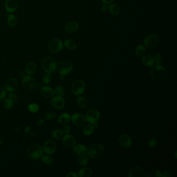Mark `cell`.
Wrapping results in <instances>:
<instances>
[{
    "label": "cell",
    "instance_id": "1",
    "mask_svg": "<svg viewBox=\"0 0 177 177\" xmlns=\"http://www.w3.org/2000/svg\"><path fill=\"white\" fill-rule=\"evenodd\" d=\"M152 67L150 70L152 79L157 82L163 81L166 76V71L165 68L160 65V64H157Z\"/></svg>",
    "mask_w": 177,
    "mask_h": 177
},
{
    "label": "cell",
    "instance_id": "2",
    "mask_svg": "<svg viewBox=\"0 0 177 177\" xmlns=\"http://www.w3.org/2000/svg\"><path fill=\"white\" fill-rule=\"evenodd\" d=\"M88 154L94 159H99L104 156L105 149L99 143H95L90 145L88 149Z\"/></svg>",
    "mask_w": 177,
    "mask_h": 177
},
{
    "label": "cell",
    "instance_id": "3",
    "mask_svg": "<svg viewBox=\"0 0 177 177\" xmlns=\"http://www.w3.org/2000/svg\"><path fill=\"white\" fill-rule=\"evenodd\" d=\"M42 67L45 72L53 74L57 69V64L56 60L50 57H46L42 61Z\"/></svg>",
    "mask_w": 177,
    "mask_h": 177
},
{
    "label": "cell",
    "instance_id": "4",
    "mask_svg": "<svg viewBox=\"0 0 177 177\" xmlns=\"http://www.w3.org/2000/svg\"><path fill=\"white\" fill-rule=\"evenodd\" d=\"M43 148L40 145L32 144L28 146L27 154L28 156L33 160H38L43 155Z\"/></svg>",
    "mask_w": 177,
    "mask_h": 177
},
{
    "label": "cell",
    "instance_id": "5",
    "mask_svg": "<svg viewBox=\"0 0 177 177\" xmlns=\"http://www.w3.org/2000/svg\"><path fill=\"white\" fill-rule=\"evenodd\" d=\"M73 68V65L69 61H62L59 62L57 66V72L61 76H67L71 72Z\"/></svg>",
    "mask_w": 177,
    "mask_h": 177
},
{
    "label": "cell",
    "instance_id": "6",
    "mask_svg": "<svg viewBox=\"0 0 177 177\" xmlns=\"http://www.w3.org/2000/svg\"><path fill=\"white\" fill-rule=\"evenodd\" d=\"M64 42L62 40L58 39H55L51 40L48 43V50L53 53H57L60 52L64 48Z\"/></svg>",
    "mask_w": 177,
    "mask_h": 177
},
{
    "label": "cell",
    "instance_id": "7",
    "mask_svg": "<svg viewBox=\"0 0 177 177\" xmlns=\"http://www.w3.org/2000/svg\"><path fill=\"white\" fill-rule=\"evenodd\" d=\"M23 87L28 90H35L36 86V81L34 77L29 76H25L22 79Z\"/></svg>",
    "mask_w": 177,
    "mask_h": 177
},
{
    "label": "cell",
    "instance_id": "8",
    "mask_svg": "<svg viewBox=\"0 0 177 177\" xmlns=\"http://www.w3.org/2000/svg\"><path fill=\"white\" fill-rule=\"evenodd\" d=\"M160 39L155 35H149L145 38L144 45L148 48H153L158 45Z\"/></svg>",
    "mask_w": 177,
    "mask_h": 177
},
{
    "label": "cell",
    "instance_id": "9",
    "mask_svg": "<svg viewBox=\"0 0 177 177\" xmlns=\"http://www.w3.org/2000/svg\"><path fill=\"white\" fill-rule=\"evenodd\" d=\"M100 118V112L97 109H92L89 110L86 114V120L91 124L98 122Z\"/></svg>",
    "mask_w": 177,
    "mask_h": 177
},
{
    "label": "cell",
    "instance_id": "10",
    "mask_svg": "<svg viewBox=\"0 0 177 177\" xmlns=\"http://www.w3.org/2000/svg\"><path fill=\"white\" fill-rule=\"evenodd\" d=\"M85 90V84L82 80L75 81L71 86V90L74 95H79L84 93Z\"/></svg>",
    "mask_w": 177,
    "mask_h": 177
},
{
    "label": "cell",
    "instance_id": "11",
    "mask_svg": "<svg viewBox=\"0 0 177 177\" xmlns=\"http://www.w3.org/2000/svg\"><path fill=\"white\" fill-rule=\"evenodd\" d=\"M57 149V146L55 141L48 140L45 142L43 146V152L47 154H53Z\"/></svg>",
    "mask_w": 177,
    "mask_h": 177
},
{
    "label": "cell",
    "instance_id": "12",
    "mask_svg": "<svg viewBox=\"0 0 177 177\" xmlns=\"http://www.w3.org/2000/svg\"><path fill=\"white\" fill-rule=\"evenodd\" d=\"M51 103L54 108L60 110L64 108L65 107V101L62 96L57 95L56 96L53 97L51 100Z\"/></svg>",
    "mask_w": 177,
    "mask_h": 177
},
{
    "label": "cell",
    "instance_id": "13",
    "mask_svg": "<svg viewBox=\"0 0 177 177\" xmlns=\"http://www.w3.org/2000/svg\"><path fill=\"white\" fill-rule=\"evenodd\" d=\"M71 120L73 123L76 125L80 126L84 124L86 121V119L82 114L79 113H76L73 114L71 116Z\"/></svg>",
    "mask_w": 177,
    "mask_h": 177
},
{
    "label": "cell",
    "instance_id": "14",
    "mask_svg": "<svg viewBox=\"0 0 177 177\" xmlns=\"http://www.w3.org/2000/svg\"><path fill=\"white\" fill-rule=\"evenodd\" d=\"M18 83L17 79L12 77L7 79L5 83V87L7 91L9 92H14L17 89Z\"/></svg>",
    "mask_w": 177,
    "mask_h": 177
},
{
    "label": "cell",
    "instance_id": "15",
    "mask_svg": "<svg viewBox=\"0 0 177 177\" xmlns=\"http://www.w3.org/2000/svg\"><path fill=\"white\" fill-rule=\"evenodd\" d=\"M5 7L7 12L12 13L17 9L18 1V0H6Z\"/></svg>",
    "mask_w": 177,
    "mask_h": 177
},
{
    "label": "cell",
    "instance_id": "16",
    "mask_svg": "<svg viewBox=\"0 0 177 177\" xmlns=\"http://www.w3.org/2000/svg\"><path fill=\"white\" fill-rule=\"evenodd\" d=\"M145 170L140 166H136L131 169L129 172V177H146Z\"/></svg>",
    "mask_w": 177,
    "mask_h": 177
},
{
    "label": "cell",
    "instance_id": "17",
    "mask_svg": "<svg viewBox=\"0 0 177 177\" xmlns=\"http://www.w3.org/2000/svg\"><path fill=\"white\" fill-rule=\"evenodd\" d=\"M62 143L66 147L72 148L76 145V139L72 135L67 134L63 136Z\"/></svg>",
    "mask_w": 177,
    "mask_h": 177
},
{
    "label": "cell",
    "instance_id": "18",
    "mask_svg": "<svg viewBox=\"0 0 177 177\" xmlns=\"http://www.w3.org/2000/svg\"><path fill=\"white\" fill-rule=\"evenodd\" d=\"M119 143L123 148H127L131 145L132 140L129 135L123 134L119 138Z\"/></svg>",
    "mask_w": 177,
    "mask_h": 177
},
{
    "label": "cell",
    "instance_id": "19",
    "mask_svg": "<svg viewBox=\"0 0 177 177\" xmlns=\"http://www.w3.org/2000/svg\"><path fill=\"white\" fill-rule=\"evenodd\" d=\"M41 93L43 96L46 98H52L55 94L54 90L49 86L42 87L41 90Z\"/></svg>",
    "mask_w": 177,
    "mask_h": 177
},
{
    "label": "cell",
    "instance_id": "20",
    "mask_svg": "<svg viewBox=\"0 0 177 177\" xmlns=\"http://www.w3.org/2000/svg\"><path fill=\"white\" fill-rule=\"evenodd\" d=\"M73 151L76 154L81 156V155L87 154L88 149L84 145L78 144V145H75L73 146Z\"/></svg>",
    "mask_w": 177,
    "mask_h": 177
},
{
    "label": "cell",
    "instance_id": "21",
    "mask_svg": "<svg viewBox=\"0 0 177 177\" xmlns=\"http://www.w3.org/2000/svg\"><path fill=\"white\" fill-rule=\"evenodd\" d=\"M79 29V24L76 21H70L65 26V30L66 32L72 33L77 31Z\"/></svg>",
    "mask_w": 177,
    "mask_h": 177
},
{
    "label": "cell",
    "instance_id": "22",
    "mask_svg": "<svg viewBox=\"0 0 177 177\" xmlns=\"http://www.w3.org/2000/svg\"><path fill=\"white\" fill-rule=\"evenodd\" d=\"M141 61L144 65L148 67L153 66L155 63L154 58L150 55H143Z\"/></svg>",
    "mask_w": 177,
    "mask_h": 177
},
{
    "label": "cell",
    "instance_id": "23",
    "mask_svg": "<svg viewBox=\"0 0 177 177\" xmlns=\"http://www.w3.org/2000/svg\"><path fill=\"white\" fill-rule=\"evenodd\" d=\"M70 120L71 116L67 113L61 114L58 118V122L61 125L67 124Z\"/></svg>",
    "mask_w": 177,
    "mask_h": 177
},
{
    "label": "cell",
    "instance_id": "24",
    "mask_svg": "<svg viewBox=\"0 0 177 177\" xmlns=\"http://www.w3.org/2000/svg\"><path fill=\"white\" fill-rule=\"evenodd\" d=\"M36 69V65L33 61H30L27 64L25 67V71L28 75H32L35 72Z\"/></svg>",
    "mask_w": 177,
    "mask_h": 177
},
{
    "label": "cell",
    "instance_id": "25",
    "mask_svg": "<svg viewBox=\"0 0 177 177\" xmlns=\"http://www.w3.org/2000/svg\"><path fill=\"white\" fill-rule=\"evenodd\" d=\"M64 45L65 48L69 50H76L77 47V44L74 40L72 39H67L64 42Z\"/></svg>",
    "mask_w": 177,
    "mask_h": 177
},
{
    "label": "cell",
    "instance_id": "26",
    "mask_svg": "<svg viewBox=\"0 0 177 177\" xmlns=\"http://www.w3.org/2000/svg\"><path fill=\"white\" fill-rule=\"evenodd\" d=\"M108 9L111 14L114 15H117L120 13V7L116 4H110Z\"/></svg>",
    "mask_w": 177,
    "mask_h": 177
},
{
    "label": "cell",
    "instance_id": "27",
    "mask_svg": "<svg viewBox=\"0 0 177 177\" xmlns=\"http://www.w3.org/2000/svg\"><path fill=\"white\" fill-rule=\"evenodd\" d=\"M91 175L92 171L91 169L88 167H84L79 170L78 176L79 177H90Z\"/></svg>",
    "mask_w": 177,
    "mask_h": 177
},
{
    "label": "cell",
    "instance_id": "28",
    "mask_svg": "<svg viewBox=\"0 0 177 177\" xmlns=\"http://www.w3.org/2000/svg\"><path fill=\"white\" fill-rule=\"evenodd\" d=\"M94 131V127L91 124H87L85 126L83 129V132L85 136H90L93 134Z\"/></svg>",
    "mask_w": 177,
    "mask_h": 177
},
{
    "label": "cell",
    "instance_id": "29",
    "mask_svg": "<svg viewBox=\"0 0 177 177\" xmlns=\"http://www.w3.org/2000/svg\"><path fill=\"white\" fill-rule=\"evenodd\" d=\"M7 21L9 26H10V27H15L17 24V18L14 14H10L7 17Z\"/></svg>",
    "mask_w": 177,
    "mask_h": 177
},
{
    "label": "cell",
    "instance_id": "30",
    "mask_svg": "<svg viewBox=\"0 0 177 177\" xmlns=\"http://www.w3.org/2000/svg\"><path fill=\"white\" fill-rule=\"evenodd\" d=\"M161 175H162V174L160 170L157 169H153L149 170L146 173V177H161Z\"/></svg>",
    "mask_w": 177,
    "mask_h": 177
},
{
    "label": "cell",
    "instance_id": "31",
    "mask_svg": "<svg viewBox=\"0 0 177 177\" xmlns=\"http://www.w3.org/2000/svg\"><path fill=\"white\" fill-rule=\"evenodd\" d=\"M52 136L55 139H60L64 136V132L60 129H55L52 132Z\"/></svg>",
    "mask_w": 177,
    "mask_h": 177
},
{
    "label": "cell",
    "instance_id": "32",
    "mask_svg": "<svg viewBox=\"0 0 177 177\" xmlns=\"http://www.w3.org/2000/svg\"><path fill=\"white\" fill-rule=\"evenodd\" d=\"M146 50V47L144 46V45H139L136 48L135 53L138 57H141V56H143V55H145Z\"/></svg>",
    "mask_w": 177,
    "mask_h": 177
},
{
    "label": "cell",
    "instance_id": "33",
    "mask_svg": "<svg viewBox=\"0 0 177 177\" xmlns=\"http://www.w3.org/2000/svg\"><path fill=\"white\" fill-rule=\"evenodd\" d=\"M3 107L6 109H10L12 108L14 105V103L13 102L10 100L9 98H4L3 99Z\"/></svg>",
    "mask_w": 177,
    "mask_h": 177
},
{
    "label": "cell",
    "instance_id": "34",
    "mask_svg": "<svg viewBox=\"0 0 177 177\" xmlns=\"http://www.w3.org/2000/svg\"><path fill=\"white\" fill-rule=\"evenodd\" d=\"M77 105L81 108H85L87 106V100L82 96H79L77 99Z\"/></svg>",
    "mask_w": 177,
    "mask_h": 177
},
{
    "label": "cell",
    "instance_id": "35",
    "mask_svg": "<svg viewBox=\"0 0 177 177\" xmlns=\"http://www.w3.org/2000/svg\"><path fill=\"white\" fill-rule=\"evenodd\" d=\"M88 162V157L86 154L81 155L78 159V163L81 166H85Z\"/></svg>",
    "mask_w": 177,
    "mask_h": 177
},
{
    "label": "cell",
    "instance_id": "36",
    "mask_svg": "<svg viewBox=\"0 0 177 177\" xmlns=\"http://www.w3.org/2000/svg\"><path fill=\"white\" fill-rule=\"evenodd\" d=\"M54 92L58 96H60L62 97L64 96V95H65V91L64 87L61 86V85H57L55 87Z\"/></svg>",
    "mask_w": 177,
    "mask_h": 177
},
{
    "label": "cell",
    "instance_id": "37",
    "mask_svg": "<svg viewBox=\"0 0 177 177\" xmlns=\"http://www.w3.org/2000/svg\"><path fill=\"white\" fill-rule=\"evenodd\" d=\"M42 157V161L45 164H51L53 162V159L52 157L48 155H43Z\"/></svg>",
    "mask_w": 177,
    "mask_h": 177
},
{
    "label": "cell",
    "instance_id": "38",
    "mask_svg": "<svg viewBox=\"0 0 177 177\" xmlns=\"http://www.w3.org/2000/svg\"><path fill=\"white\" fill-rule=\"evenodd\" d=\"M39 105L36 103H32L28 105V110L32 113H36L39 110Z\"/></svg>",
    "mask_w": 177,
    "mask_h": 177
},
{
    "label": "cell",
    "instance_id": "39",
    "mask_svg": "<svg viewBox=\"0 0 177 177\" xmlns=\"http://www.w3.org/2000/svg\"><path fill=\"white\" fill-rule=\"evenodd\" d=\"M52 78L51 74L47 73L44 75L43 78H42V81H43V83L44 84H48L52 81Z\"/></svg>",
    "mask_w": 177,
    "mask_h": 177
},
{
    "label": "cell",
    "instance_id": "40",
    "mask_svg": "<svg viewBox=\"0 0 177 177\" xmlns=\"http://www.w3.org/2000/svg\"><path fill=\"white\" fill-rule=\"evenodd\" d=\"M7 95V90L5 87L0 85V100H3Z\"/></svg>",
    "mask_w": 177,
    "mask_h": 177
},
{
    "label": "cell",
    "instance_id": "41",
    "mask_svg": "<svg viewBox=\"0 0 177 177\" xmlns=\"http://www.w3.org/2000/svg\"><path fill=\"white\" fill-rule=\"evenodd\" d=\"M154 62L156 63V64H160L162 63V61H163V57L162 55H160V53H157V55L155 56Z\"/></svg>",
    "mask_w": 177,
    "mask_h": 177
},
{
    "label": "cell",
    "instance_id": "42",
    "mask_svg": "<svg viewBox=\"0 0 177 177\" xmlns=\"http://www.w3.org/2000/svg\"><path fill=\"white\" fill-rule=\"evenodd\" d=\"M56 116V114L55 113H53V112H48L45 115L46 119L47 120H52Z\"/></svg>",
    "mask_w": 177,
    "mask_h": 177
},
{
    "label": "cell",
    "instance_id": "43",
    "mask_svg": "<svg viewBox=\"0 0 177 177\" xmlns=\"http://www.w3.org/2000/svg\"><path fill=\"white\" fill-rule=\"evenodd\" d=\"M9 98L10 100H12L13 102H15L18 100V97L16 94L11 92L9 94Z\"/></svg>",
    "mask_w": 177,
    "mask_h": 177
},
{
    "label": "cell",
    "instance_id": "44",
    "mask_svg": "<svg viewBox=\"0 0 177 177\" xmlns=\"http://www.w3.org/2000/svg\"><path fill=\"white\" fill-rule=\"evenodd\" d=\"M157 144V140L154 138H152L150 139V140L148 142V145L150 147L153 148Z\"/></svg>",
    "mask_w": 177,
    "mask_h": 177
},
{
    "label": "cell",
    "instance_id": "45",
    "mask_svg": "<svg viewBox=\"0 0 177 177\" xmlns=\"http://www.w3.org/2000/svg\"><path fill=\"white\" fill-rule=\"evenodd\" d=\"M63 131L64 133H65V134H69V132H70L71 131L70 127L67 124H65L63 127V131Z\"/></svg>",
    "mask_w": 177,
    "mask_h": 177
},
{
    "label": "cell",
    "instance_id": "46",
    "mask_svg": "<svg viewBox=\"0 0 177 177\" xmlns=\"http://www.w3.org/2000/svg\"><path fill=\"white\" fill-rule=\"evenodd\" d=\"M66 177H79L78 176V175H77L76 172H69L68 174L66 175Z\"/></svg>",
    "mask_w": 177,
    "mask_h": 177
},
{
    "label": "cell",
    "instance_id": "47",
    "mask_svg": "<svg viewBox=\"0 0 177 177\" xmlns=\"http://www.w3.org/2000/svg\"><path fill=\"white\" fill-rule=\"evenodd\" d=\"M102 3H103V4H110L112 3V2H113L114 0H101Z\"/></svg>",
    "mask_w": 177,
    "mask_h": 177
},
{
    "label": "cell",
    "instance_id": "48",
    "mask_svg": "<svg viewBox=\"0 0 177 177\" xmlns=\"http://www.w3.org/2000/svg\"><path fill=\"white\" fill-rule=\"evenodd\" d=\"M161 177H171V175L170 172H168V171H165L162 174Z\"/></svg>",
    "mask_w": 177,
    "mask_h": 177
},
{
    "label": "cell",
    "instance_id": "49",
    "mask_svg": "<svg viewBox=\"0 0 177 177\" xmlns=\"http://www.w3.org/2000/svg\"><path fill=\"white\" fill-rule=\"evenodd\" d=\"M108 7L107 4H103L102 6L101 10L103 12H105L108 10Z\"/></svg>",
    "mask_w": 177,
    "mask_h": 177
},
{
    "label": "cell",
    "instance_id": "50",
    "mask_svg": "<svg viewBox=\"0 0 177 177\" xmlns=\"http://www.w3.org/2000/svg\"><path fill=\"white\" fill-rule=\"evenodd\" d=\"M44 123H45V121L43 119H40V120H39L38 124L39 125L41 126L44 124Z\"/></svg>",
    "mask_w": 177,
    "mask_h": 177
},
{
    "label": "cell",
    "instance_id": "51",
    "mask_svg": "<svg viewBox=\"0 0 177 177\" xmlns=\"http://www.w3.org/2000/svg\"><path fill=\"white\" fill-rule=\"evenodd\" d=\"M94 126V128H98L99 127V124L97 123V122L95 123L94 124V126Z\"/></svg>",
    "mask_w": 177,
    "mask_h": 177
},
{
    "label": "cell",
    "instance_id": "52",
    "mask_svg": "<svg viewBox=\"0 0 177 177\" xmlns=\"http://www.w3.org/2000/svg\"><path fill=\"white\" fill-rule=\"evenodd\" d=\"M25 131H27V132H29V131H31V128H30V127H29V126L26 127Z\"/></svg>",
    "mask_w": 177,
    "mask_h": 177
},
{
    "label": "cell",
    "instance_id": "53",
    "mask_svg": "<svg viewBox=\"0 0 177 177\" xmlns=\"http://www.w3.org/2000/svg\"><path fill=\"white\" fill-rule=\"evenodd\" d=\"M20 74H21V76H23V77H24V76H26V74H25V72H24V71H21Z\"/></svg>",
    "mask_w": 177,
    "mask_h": 177
},
{
    "label": "cell",
    "instance_id": "54",
    "mask_svg": "<svg viewBox=\"0 0 177 177\" xmlns=\"http://www.w3.org/2000/svg\"><path fill=\"white\" fill-rule=\"evenodd\" d=\"M64 76H61V77H60V79H61V80H63V79H65V78H64Z\"/></svg>",
    "mask_w": 177,
    "mask_h": 177
},
{
    "label": "cell",
    "instance_id": "55",
    "mask_svg": "<svg viewBox=\"0 0 177 177\" xmlns=\"http://www.w3.org/2000/svg\"><path fill=\"white\" fill-rule=\"evenodd\" d=\"M2 140H1V138H0V146H1V145H2Z\"/></svg>",
    "mask_w": 177,
    "mask_h": 177
}]
</instances>
